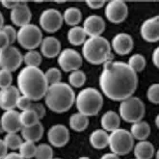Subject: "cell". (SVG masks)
<instances>
[{
  "label": "cell",
  "instance_id": "11",
  "mask_svg": "<svg viewBox=\"0 0 159 159\" xmlns=\"http://www.w3.org/2000/svg\"><path fill=\"white\" fill-rule=\"evenodd\" d=\"M40 26L48 33H55L62 28L64 20L62 13L56 9H46L40 16Z\"/></svg>",
  "mask_w": 159,
  "mask_h": 159
},
{
  "label": "cell",
  "instance_id": "3",
  "mask_svg": "<svg viewBox=\"0 0 159 159\" xmlns=\"http://www.w3.org/2000/svg\"><path fill=\"white\" fill-rule=\"evenodd\" d=\"M75 93L68 83L59 82L49 85L44 96L45 104L54 113L68 112L75 101Z\"/></svg>",
  "mask_w": 159,
  "mask_h": 159
},
{
  "label": "cell",
  "instance_id": "35",
  "mask_svg": "<svg viewBox=\"0 0 159 159\" xmlns=\"http://www.w3.org/2000/svg\"><path fill=\"white\" fill-rule=\"evenodd\" d=\"M53 148L48 144H40L37 146L35 158L36 159H52L54 158Z\"/></svg>",
  "mask_w": 159,
  "mask_h": 159
},
{
  "label": "cell",
  "instance_id": "27",
  "mask_svg": "<svg viewBox=\"0 0 159 159\" xmlns=\"http://www.w3.org/2000/svg\"><path fill=\"white\" fill-rule=\"evenodd\" d=\"M87 40V35L80 26H73L68 31V41L74 46L83 45Z\"/></svg>",
  "mask_w": 159,
  "mask_h": 159
},
{
  "label": "cell",
  "instance_id": "44",
  "mask_svg": "<svg viewBox=\"0 0 159 159\" xmlns=\"http://www.w3.org/2000/svg\"><path fill=\"white\" fill-rule=\"evenodd\" d=\"M20 3V1H16V0H2L1 1L2 6L6 9H10L11 11L13 9H15Z\"/></svg>",
  "mask_w": 159,
  "mask_h": 159
},
{
  "label": "cell",
  "instance_id": "8",
  "mask_svg": "<svg viewBox=\"0 0 159 159\" xmlns=\"http://www.w3.org/2000/svg\"><path fill=\"white\" fill-rule=\"evenodd\" d=\"M43 39L42 30L32 23L20 27L17 31L16 42L26 50H33L39 48Z\"/></svg>",
  "mask_w": 159,
  "mask_h": 159
},
{
  "label": "cell",
  "instance_id": "41",
  "mask_svg": "<svg viewBox=\"0 0 159 159\" xmlns=\"http://www.w3.org/2000/svg\"><path fill=\"white\" fill-rule=\"evenodd\" d=\"M30 110L34 111L35 113L38 115L40 120L43 119L46 115V109L44 105L42 103H39V102H32V104L30 106Z\"/></svg>",
  "mask_w": 159,
  "mask_h": 159
},
{
  "label": "cell",
  "instance_id": "46",
  "mask_svg": "<svg viewBox=\"0 0 159 159\" xmlns=\"http://www.w3.org/2000/svg\"><path fill=\"white\" fill-rule=\"evenodd\" d=\"M152 63L154 66L156 68H158L159 67V48H156L153 50L152 55Z\"/></svg>",
  "mask_w": 159,
  "mask_h": 159
},
{
  "label": "cell",
  "instance_id": "39",
  "mask_svg": "<svg viewBox=\"0 0 159 159\" xmlns=\"http://www.w3.org/2000/svg\"><path fill=\"white\" fill-rule=\"evenodd\" d=\"M2 30L7 35L9 41H10V44L13 45V43H16L17 38V31L16 30V28L12 25H4Z\"/></svg>",
  "mask_w": 159,
  "mask_h": 159
},
{
  "label": "cell",
  "instance_id": "53",
  "mask_svg": "<svg viewBox=\"0 0 159 159\" xmlns=\"http://www.w3.org/2000/svg\"><path fill=\"white\" fill-rule=\"evenodd\" d=\"M52 159H61V158H52Z\"/></svg>",
  "mask_w": 159,
  "mask_h": 159
},
{
  "label": "cell",
  "instance_id": "2",
  "mask_svg": "<svg viewBox=\"0 0 159 159\" xmlns=\"http://www.w3.org/2000/svg\"><path fill=\"white\" fill-rule=\"evenodd\" d=\"M48 86L44 72L39 68L25 66L17 75V89L20 95L27 97L32 101L44 98Z\"/></svg>",
  "mask_w": 159,
  "mask_h": 159
},
{
  "label": "cell",
  "instance_id": "13",
  "mask_svg": "<svg viewBox=\"0 0 159 159\" xmlns=\"http://www.w3.org/2000/svg\"><path fill=\"white\" fill-rule=\"evenodd\" d=\"M70 130L63 125H52L48 131V140L49 144L55 148H63L70 142Z\"/></svg>",
  "mask_w": 159,
  "mask_h": 159
},
{
  "label": "cell",
  "instance_id": "10",
  "mask_svg": "<svg viewBox=\"0 0 159 159\" xmlns=\"http://www.w3.org/2000/svg\"><path fill=\"white\" fill-rule=\"evenodd\" d=\"M58 65L65 72H71L81 68L83 58L79 52L72 48H65L58 55Z\"/></svg>",
  "mask_w": 159,
  "mask_h": 159
},
{
  "label": "cell",
  "instance_id": "38",
  "mask_svg": "<svg viewBox=\"0 0 159 159\" xmlns=\"http://www.w3.org/2000/svg\"><path fill=\"white\" fill-rule=\"evenodd\" d=\"M13 75L12 72L6 70H0V89H5L12 86Z\"/></svg>",
  "mask_w": 159,
  "mask_h": 159
},
{
  "label": "cell",
  "instance_id": "23",
  "mask_svg": "<svg viewBox=\"0 0 159 159\" xmlns=\"http://www.w3.org/2000/svg\"><path fill=\"white\" fill-rule=\"evenodd\" d=\"M20 136L24 141H29L33 143L39 142L43 138L44 133V128L41 121L36 125L30 126V127H22L20 129Z\"/></svg>",
  "mask_w": 159,
  "mask_h": 159
},
{
  "label": "cell",
  "instance_id": "5",
  "mask_svg": "<svg viewBox=\"0 0 159 159\" xmlns=\"http://www.w3.org/2000/svg\"><path fill=\"white\" fill-rule=\"evenodd\" d=\"M74 103L79 113L87 117L96 116L103 105V96L98 89L88 87L77 93Z\"/></svg>",
  "mask_w": 159,
  "mask_h": 159
},
{
  "label": "cell",
  "instance_id": "20",
  "mask_svg": "<svg viewBox=\"0 0 159 159\" xmlns=\"http://www.w3.org/2000/svg\"><path fill=\"white\" fill-rule=\"evenodd\" d=\"M41 54L48 59L58 57L61 52V43L53 36H48L43 39L41 45Z\"/></svg>",
  "mask_w": 159,
  "mask_h": 159
},
{
  "label": "cell",
  "instance_id": "12",
  "mask_svg": "<svg viewBox=\"0 0 159 159\" xmlns=\"http://www.w3.org/2000/svg\"><path fill=\"white\" fill-rule=\"evenodd\" d=\"M105 16L108 21L112 23L124 22L128 15V8L125 2L120 0H112L105 5Z\"/></svg>",
  "mask_w": 159,
  "mask_h": 159
},
{
  "label": "cell",
  "instance_id": "30",
  "mask_svg": "<svg viewBox=\"0 0 159 159\" xmlns=\"http://www.w3.org/2000/svg\"><path fill=\"white\" fill-rule=\"evenodd\" d=\"M23 63L27 67H35L39 68L42 64V54L38 50H27L23 55Z\"/></svg>",
  "mask_w": 159,
  "mask_h": 159
},
{
  "label": "cell",
  "instance_id": "47",
  "mask_svg": "<svg viewBox=\"0 0 159 159\" xmlns=\"http://www.w3.org/2000/svg\"><path fill=\"white\" fill-rule=\"evenodd\" d=\"M3 159H24V158L18 152H8Z\"/></svg>",
  "mask_w": 159,
  "mask_h": 159
},
{
  "label": "cell",
  "instance_id": "15",
  "mask_svg": "<svg viewBox=\"0 0 159 159\" xmlns=\"http://www.w3.org/2000/svg\"><path fill=\"white\" fill-rule=\"evenodd\" d=\"M142 38L148 43H156L159 40V16L146 20L140 28Z\"/></svg>",
  "mask_w": 159,
  "mask_h": 159
},
{
  "label": "cell",
  "instance_id": "19",
  "mask_svg": "<svg viewBox=\"0 0 159 159\" xmlns=\"http://www.w3.org/2000/svg\"><path fill=\"white\" fill-rule=\"evenodd\" d=\"M20 97V92L16 86L0 89V108L4 111L13 110L16 107V102Z\"/></svg>",
  "mask_w": 159,
  "mask_h": 159
},
{
  "label": "cell",
  "instance_id": "14",
  "mask_svg": "<svg viewBox=\"0 0 159 159\" xmlns=\"http://www.w3.org/2000/svg\"><path fill=\"white\" fill-rule=\"evenodd\" d=\"M0 126L6 133H17L22 128L20 114L16 110L5 111L0 119Z\"/></svg>",
  "mask_w": 159,
  "mask_h": 159
},
{
  "label": "cell",
  "instance_id": "16",
  "mask_svg": "<svg viewBox=\"0 0 159 159\" xmlns=\"http://www.w3.org/2000/svg\"><path fill=\"white\" fill-rule=\"evenodd\" d=\"M133 39L127 33L117 34L110 43L111 49H113L118 55H126L133 49Z\"/></svg>",
  "mask_w": 159,
  "mask_h": 159
},
{
  "label": "cell",
  "instance_id": "48",
  "mask_svg": "<svg viewBox=\"0 0 159 159\" xmlns=\"http://www.w3.org/2000/svg\"><path fill=\"white\" fill-rule=\"evenodd\" d=\"M100 159H120V157L117 154L113 153V152H110V153L103 154L100 157Z\"/></svg>",
  "mask_w": 159,
  "mask_h": 159
},
{
  "label": "cell",
  "instance_id": "29",
  "mask_svg": "<svg viewBox=\"0 0 159 159\" xmlns=\"http://www.w3.org/2000/svg\"><path fill=\"white\" fill-rule=\"evenodd\" d=\"M127 65L134 72L138 73L145 70L147 66V60L142 54L136 53V54L131 55V57L128 59Z\"/></svg>",
  "mask_w": 159,
  "mask_h": 159
},
{
  "label": "cell",
  "instance_id": "21",
  "mask_svg": "<svg viewBox=\"0 0 159 159\" xmlns=\"http://www.w3.org/2000/svg\"><path fill=\"white\" fill-rule=\"evenodd\" d=\"M100 125L102 129L105 130L106 132H112L120 128V117L115 111H107L102 115L100 119Z\"/></svg>",
  "mask_w": 159,
  "mask_h": 159
},
{
  "label": "cell",
  "instance_id": "6",
  "mask_svg": "<svg viewBox=\"0 0 159 159\" xmlns=\"http://www.w3.org/2000/svg\"><path fill=\"white\" fill-rule=\"evenodd\" d=\"M120 119L129 124L142 120L146 114L145 103L137 97H130L120 101L119 108Z\"/></svg>",
  "mask_w": 159,
  "mask_h": 159
},
{
  "label": "cell",
  "instance_id": "9",
  "mask_svg": "<svg viewBox=\"0 0 159 159\" xmlns=\"http://www.w3.org/2000/svg\"><path fill=\"white\" fill-rule=\"evenodd\" d=\"M23 62V55L14 45L0 51V68L10 72L16 71L21 66Z\"/></svg>",
  "mask_w": 159,
  "mask_h": 159
},
{
  "label": "cell",
  "instance_id": "49",
  "mask_svg": "<svg viewBox=\"0 0 159 159\" xmlns=\"http://www.w3.org/2000/svg\"><path fill=\"white\" fill-rule=\"evenodd\" d=\"M3 26H4V17H3V15H2V13L0 12V30L2 29Z\"/></svg>",
  "mask_w": 159,
  "mask_h": 159
},
{
  "label": "cell",
  "instance_id": "32",
  "mask_svg": "<svg viewBox=\"0 0 159 159\" xmlns=\"http://www.w3.org/2000/svg\"><path fill=\"white\" fill-rule=\"evenodd\" d=\"M20 114V123L22 127H30L40 123V119L38 115L30 109L21 111V113Z\"/></svg>",
  "mask_w": 159,
  "mask_h": 159
},
{
  "label": "cell",
  "instance_id": "45",
  "mask_svg": "<svg viewBox=\"0 0 159 159\" xmlns=\"http://www.w3.org/2000/svg\"><path fill=\"white\" fill-rule=\"evenodd\" d=\"M8 153V148L4 142V140L0 139V159H3Z\"/></svg>",
  "mask_w": 159,
  "mask_h": 159
},
{
  "label": "cell",
  "instance_id": "50",
  "mask_svg": "<svg viewBox=\"0 0 159 159\" xmlns=\"http://www.w3.org/2000/svg\"><path fill=\"white\" fill-rule=\"evenodd\" d=\"M155 125L156 127H159V116L158 115L155 117Z\"/></svg>",
  "mask_w": 159,
  "mask_h": 159
},
{
  "label": "cell",
  "instance_id": "43",
  "mask_svg": "<svg viewBox=\"0 0 159 159\" xmlns=\"http://www.w3.org/2000/svg\"><path fill=\"white\" fill-rule=\"evenodd\" d=\"M10 44V41H9L7 35L4 33V31L1 29L0 30V51L5 49L6 48H8Z\"/></svg>",
  "mask_w": 159,
  "mask_h": 159
},
{
  "label": "cell",
  "instance_id": "7",
  "mask_svg": "<svg viewBox=\"0 0 159 159\" xmlns=\"http://www.w3.org/2000/svg\"><path fill=\"white\" fill-rule=\"evenodd\" d=\"M108 146L110 151L118 156L126 155L133 149L134 139L128 130L118 128L110 132Z\"/></svg>",
  "mask_w": 159,
  "mask_h": 159
},
{
  "label": "cell",
  "instance_id": "4",
  "mask_svg": "<svg viewBox=\"0 0 159 159\" xmlns=\"http://www.w3.org/2000/svg\"><path fill=\"white\" fill-rule=\"evenodd\" d=\"M82 56L93 65H101L113 60L110 43L102 36L88 38L82 45Z\"/></svg>",
  "mask_w": 159,
  "mask_h": 159
},
{
  "label": "cell",
  "instance_id": "42",
  "mask_svg": "<svg viewBox=\"0 0 159 159\" xmlns=\"http://www.w3.org/2000/svg\"><path fill=\"white\" fill-rule=\"evenodd\" d=\"M86 4L88 5L89 8L93 9V10H98L103 7L106 3L103 0H87Z\"/></svg>",
  "mask_w": 159,
  "mask_h": 159
},
{
  "label": "cell",
  "instance_id": "26",
  "mask_svg": "<svg viewBox=\"0 0 159 159\" xmlns=\"http://www.w3.org/2000/svg\"><path fill=\"white\" fill-rule=\"evenodd\" d=\"M69 125H70V127L72 130H74V131L82 132L89 125V118L77 112V113H74L70 117Z\"/></svg>",
  "mask_w": 159,
  "mask_h": 159
},
{
  "label": "cell",
  "instance_id": "31",
  "mask_svg": "<svg viewBox=\"0 0 159 159\" xmlns=\"http://www.w3.org/2000/svg\"><path fill=\"white\" fill-rule=\"evenodd\" d=\"M86 74L84 71L77 70L70 72V75L68 77L69 80V85L72 88H81L82 86H84V84L86 83Z\"/></svg>",
  "mask_w": 159,
  "mask_h": 159
},
{
  "label": "cell",
  "instance_id": "51",
  "mask_svg": "<svg viewBox=\"0 0 159 159\" xmlns=\"http://www.w3.org/2000/svg\"><path fill=\"white\" fill-rule=\"evenodd\" d=\"M78 159H91V158L88 157V156H81V157H79Z\"/></svg>",
  "mask_w": 159,
  "mask_h": 159
},
{
  "label": "cell",
  "instance_id": "55",
  "mask_svg": "<svg viewBox=\"0 0 159 159\" xmlns=\"http://www.w3.org/2000/svg\"><path fill=\"white\" fill-rule=\"evenodd\" d=\"M0 128H1V126H0Z\"/></svg>",
  "mask_w": 159,
  "mask_h": 159
},
{
  "label": "cell",
  "instance_id": "17",
  "mask_svg": "<svg viewBox=\"0 0 159 159\" xmlns=\"http://www.w3.org/2000/svg\"><path fill=\"white\" fill-rule=\"evenodd\" d=\"M10 17L12 22L20 28L30 23L32 20V13L26 2L20 1V3L11 11Z\"/></svg>",
  "mask_w": 159,
  "mask_h": 159
},
{
  "label": "cell",
  "instance_id": "28",
  "mask_svg": "<svg viewBox=\"0 0 159 159\" xmlns=\"http://www.w3.org/2000/svg\"><path fill=\"white\" fill-rule=\"evenodd\" d=\"M63 16V20L66 22L68 25L73 27L77 26V24L81 21L82 20V14L81 11L76 7H70L64 11L62 14Z\"/></svg>",
  "mask_w": 159,
  "mask_h": 159
},
{
  "label": "cell",
  "instance_id": "33",
  "mask_svg": "<svg viewBox=\"0 0 159 159\" xmlns=\"http://www.w3.org/2000/svg\"><path fill=\"white\" fill-rule=\"evenodd\" d=\"M3 140L8 149H11V151L18 149L23 142V139L21 138V136L18 135L17 133H7Z\"/></svg>",
  "mask_w": 159,
  "mask_h": 159
},
{
  "label": "cell",
  "instance_id": "54",
  "mask_svg": "<svg viewBox=\"0 0 159 159\" xmlns=\"http://www.w3.org/2000/svg\"><path fill=\"white\" fill-rule=\"evenodd\" d=\"M0 70H1V68H0Z\"/></svg>",
  "mask_w": 159,
  "mask_h": 159
},
{
  "label": "cell",
  "instance_id": "37",
  "mask_svg": "<svg viewBox=\"0 0 159 159\" xmlns=\"http://www.w3.org/2000/svg\"><path fill=\"white\" fill-rule=\"evenodd\" d=\"M147 98L148 101L153 104L159 103V85L157 83L152 84L148 87L147 91Z\"/></svg>",
  "mask_w": 159,
  "mask_h": 159
},
{
  "label": "cell",
  "instance_id": "25",
  "mask_svg": "<svg viewBox=\"0 0 159 159\" xmlns=\"http://www.w3.org/2000/svg\"><path fill=\"white\" fill-rule=\"evenodd\" d=\"M129 132L131 133L133 139H136L138 141H144L151 134V126L147 121L140 120L132 124Z\"/></svg>",
  "mask_w": 159,
  "mask_h": 159
},
{
  "label": "cell",
  "instance_id": "22",
  "mask_svg": "<svg viewBox=\"0 0 159 159\" xmlns=\"http://www.w3.org/2000/svg\"><path fill=\"white\" fill-rule=\"evenodd\" d=\"M133 152L135 159H152L155 153V148L151 142L144 140L134 145Z\"/></svg>",
  "mask_w": 159,
  "mask_h": 159
},
{
  "label": "cell",
  "instance_id": "18",
  "mask_svg": "<svg viewBox=\"0 0 159 159\" xmlns=\"http://www.w3.org/2000/svg\"><path fill=\"white\" fill-rule=\"evenodd\" d=\"M83 30L87 37H98L105 30V21L98 15H92L86 17L83 23Z\"/></svg>",
  "mask_w": 159,
  "mask_h": 159
},
{
  "label": "cell",
  "instance_id": "34",
  "mask_svg": "<svg viewBox=\"0 0 159 159\" xmlns=\"http://www.w3.org/2000/svg\"><path fill=\"white\" fill-rule=\"evenodd\" d=\"M37 146L33 142L29 141H23L18 148V153H20L24 159H31L35 157Z\"/></svg>",
  "mask_w": 159,
  "mask_h": 159
},
{
  "label": "cell",
  "instance_id": "24",
  "mask_svg": "<svg viewBox=\"0 0 159 159\" xmlns=\"http://www.w3.org/2000/svg\"><path fill=\"white\" fill-rule=\"evenodd\" d=\"M109 134L103 129H96L91 133L89 141L93 148L97 149H103L108 147Z\"/></svg>",
  "mask_w": 159,
  "mask_h": 159
},
{
  "label": "cell",
  "instance_id": "36",
  "mask_svg": "<svg viewBox=\"0 0 159 159\" xmlns=\"http://www.w3.org/2000/svg\"><path fill=\"white\" fill-rule=\"evenodd\" d=\"M44 75L48 85H53V84L62 82V72L58 68H49L44 72Z\"/></svg>",
  "mask_w": 159,
  "mask_h": 159
},
{
  "label": "cell",
  "instance_id": "52",
  "mask_svg": "<svg viewBox=\"0 0 159 159\" xmlns=\"http://www.w3.org/2000/svg\"><path fill=\"white\" fill-rule=\"evenodd\" d=\"M155 159H159V156H158V154H159V152H158V151L157 152H155Z\"/></svg>",
  "mask_w": 159,
  "mask_h": 159
},
{
  "label": "cell",
  "instance_id": "40",
  "mask_svg": "<svg viewBox=\"0 0 159 159\" xmlns=\"http://www.w3.org/2000/svg\"><path fill=\"white\" fill-rule=\"evenodd\" d=\"M32 102L33 101L30 98H28L25 96L20 95V97L18 98L17 102H16V107L20 109V110H21V111L29 110L30 109V106L32 104Z\"/></svg>",
  "mask_w": 159,
  "mask_h": 159
},
{
  "label": "cell",
  "instance_id": "1",
  "mask_svg": "<svg viewBox=\"0 0 159 159\" xmlns=\"http://www.w3.org/2000/svg\"><path fill=\"white\" fill-rule=\"evenodd\" d=\"M99 87L109 99L123 101L133 96L138 87V76L127 63L108 61L103 64L99 76Z\"/></svg>",
  "mask_w": 159,
  "mask_h": 159
}]
</instances>
